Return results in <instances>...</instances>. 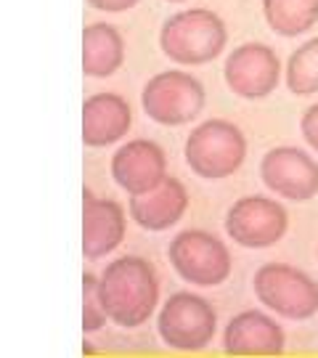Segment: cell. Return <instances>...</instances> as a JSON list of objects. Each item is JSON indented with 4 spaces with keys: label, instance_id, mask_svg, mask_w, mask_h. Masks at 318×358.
Here are the masks:
<instances>
[{
    "label": "cell",
    "instance_id": "obj_1",
    "mask_svg": "<svg viewBox=\"0 0 318 358\" xmlns=\"http://www.w3.org/2000/svg\"><path fill=\"white\" fill-rule=\"evenodd\" d=\"M99 294L109 321L133 329L152 319L159 303V276L146 257H117L99 276Z\"/></svg>",
    "mask_w": 318,
    "mask_h": 358
},
{
    "label": "cell",
    "instance_id": "obj_2",
    "mask_svg": "<svg viewBox=\"0 0 318 358\" xmlns=\"http://www.w3.org/2000/svg\"><path fill=\"white\" fill-rule=\"evenodd\" d=\"M229 43V29L223 19L210 8H189L170 16L162 32L159 45L170 62L180 66H199L217 59Z\"/></svg>",
    "mask_w": 318,
    "mask_h": 358
},
{
    "label": "cell",
    "instance_id": "obj_3",
    "mask_svg": "<svg viewBox=\"0 0 318 358\" xmlns=\"http://www.w3.org/2000/svg\"><path fill=\"white\" fill-rule=\"evenodd\" d=\"M247 138L229 120H207L191 130L186 141V162L199 178L220 180L233 176L244 165Z\"/></svg>",
    "mask_w": 318,
    "mask_h": 358
},
{
    "label": "cell",
    "instance_id": "obj_4",
    "mask_svg": "<svg viewBox=\"0 0 318 358\" xmlns=\"http://www.w3.org/2000/svg\"><path fill=\"white\" fill-rule=\"evenodd\" d=\"M254 294L284 319L303 321L318 313V284L289 263H266L254 273Z\"/></svg>",
    "mask_w": 318,
    "mask_h": 358
},
{
    "label": "cell",
    "instance_id": "obj_5",
    "mask_svg": "<svg viewBox=\"0 0 318 358\" xmlns=\"http://www.w3.org/2000/svg\"><path fill=\"white\" fill-rule=\"evenodd\" d=\"M170 263L183 282L196 287H217L231 276V252L215 234L186 229L170 242Z\"/></svg>",
    "mask_w": 318,
    "mask_h": 358
},
{
    "label": "cell",
    "instance_id": "obj_6",
    "mask_svg": "<svg viewBox=\"0 0 318 358\" xmlns=\"http://www.w3.org/2000/svg\"><path fill=\"white\" fill-rule=\"evenodd\" d=\"M140 106L159 125H186L204 109V88L183 69L159 72L143 85Z\"/></svg>",
    "mask_w": 318,
    "mask_h": 358
},
{
    "label": "cell",
    "instance_id": "obj_7",
    "mask_svg": "<svg viewBox=\"0 0 318 358\" xmlns=\"http://www.w3.org/2000/svg\"><path fill=\"white\" fill-rule=\"evenodd\" d=\"M157 329L162 343L175 350H202L215 337L217 313L199 294L175 292L159 310Z\"/></svg>",
    "mask_w": 318,
    "mask_h": 358
},
{
    "label": "cell",
    "instance_id": "obj_8",
    "mask_svg": "<svg viewBox=\"0 0 318 358\" xmlns=\"http://www.w3.org/2000/svg\"><path fill=\"white\" fill-rule=\"evenodd\" d=\"M289 226L287 210L268 196H242L226 215V231L236 244L250 250L273 247L284 239Z\"/></svg>",
    "mask_w": 318,
    "mask_h": 358
},
{
    "label": "cell",
    "instance_id": "obj_9",
    "mask_svg": "<svg viewBox=\"0 0 318 358\" xmlns=\"http://www.w3.org/2000/svg\"><path fill=\"white\" fill-rule=\"evenodd\" d=\"M223 77L236 96L242 99H266L270 96L281 77V62L273 48L263 43H244L233 48L226 59Z\"/></svg>",
    "mask_w": 318,
    "mask_h": 358
},
{
    "label": "cell",
    "instance_id": "obj_10",
    "mask_svg": "<svg viewBox=\"0 0 318 358\" xmlns=\"http://www.w3.org/2000/svg\"><path fill=\"white\" fill-rule=\"evenodd\" d=\"M260 176L270 192L292 202H308L318 194V162L294 146L270 149L260 162Z\"/></svg>",
    "mask_w": 318,
    "mask_h": 358
},
{
    "label": "cell",
    "instance_id": "obj_11",
    "mask_svg": "<svg viewBox=\"0 0 318 358\" xmlns=\"http://www.w3.org/2000/svg\"><path fill=\"white\" fill-rule=\"evenodd\" d=\"M112 178L130 196L157 189L167 178V157L162 146L146 138L120 146L112 157Z\"/></svg>",
    "mask_w": 318,
    "mask_h": 358
},
{
    "label": "cell",
    "instance_id": "obj_12",
    "mask_svg": "<svg viewBox=\"0 0 318 358\" xmlns=\"http://www.w3.org/2000/svg\"><path fill=\"white\" fill-rule=\"evenodd\" d=\"M125 239V210L115 199H101L85 189L82 194V252L99 260L115 252Z\"/></svg>",
    "mask_w": 318,
    "mask_h": 358
},
{
    "label": "cell",
    "instance_id": "obj_13",
    "mask_svg": "<svg viewBox=\"0 0 318 358\" xmlns=\"http://www.w3.org/2000/svg\"><path fill=\"white\" fill-rule=\"evenodd\" d=\"M223 348L229 356H279L284 350V329L260 310H244L229 321Z\"/></svg>",
    "mask_w": 318,
    "mask_h": 358
},
{
    "label": "cell",
    "instance_id": "obj_14",
    "mask_svg": "<svg viewBox=\"0 0 318 358\" xmlns=\"http://www.w3.org/2000/svg\"><path fill=\"white\" fill-rule=\"evenodd\" d=\"M130 217L146 231H165L175 226L189 210V192L178 178H165L157 189L130 196Z\"/></svg>",
    "mask_w": 318,
    "mask_h": 358
},
{
    "label": "cell",
    "instance_id": "obj_15",
    "mask_svg": "<svg viewBox=\"0 0 318 358\" xmlns=\"http://www.w3.org/2000/svg\"><path fill=\"white\" fill-rule=\"evenodd\" d=\"M133 125L130 103L117 93H96L82 103V141L85 146H109L125 138Z\"/></svg>",
    "mask_w": 318,
    "mask_h": 358
},
{
    "label": "cell",
    "instance_id": "obj_16",
    "mask_svg": "<svg viewBox=\"0 0 318 358\" xmlns=\"http://www.w3.org/2000/svg\"><path fill=\"white\" fill-rule=\"evenodd\" d=\"M125 62V40L112 24H88L82 32V72L88 77H109Z\"/></svg>",
    "mask_w": 318,
    "mask_h": 358
},
{
    "label": "cell",
    "instance_id": "obj_17",
    "mask_svg": "<svg viewBox=\"0 0 318 358\" xmlns=\"http://www.w3.org/2000/svg\"><path fill=\"white\" fill-rule=\"evenodd\" d=\"M263 13L281 38H297L318 22V0H263Z\"/></svg>",
    "mask_w": 318,
    "mask_h": 358
},
{
    "label": "cell",
    "instance_id": "obj_18",
    "mask_svg": "<svg viewBox=\"0 0 318 358\" xmlns=\"http://www.w3.org/2000/svg\"><path fill=\"white\" fill-rule=\"evenodd\" d=\"M287 88L294 96L318 93V38L303 43L287 62Z\"/></svg>",
    "mask_w": 318,
    "mask_h": 358
},
{
    "label": "cell",
    "instance_id": "obj_19",
    "mask_svg": "<svg viewBox=\"0 0 318 358\" xmlns=\"http://www.w3.org/2000/svg\"><path fill=\"white\" fill-rule=\"evenodd\" d=\"M82 329L85 332H99L103 324H106V310L101 306V294H99V279L93 273L82 276Z\"/></svg>",
    "mask_w": 318,
    "mask_h": 358
},
{
    "label": "cell",
    "instance_id": "obj_20",
    "mask_svg": "<svg viewBox=\"0 0 318 358\" xmlns=\"http://www.w3.org/2000/svg\"><path fill=\"white\" fill-rule=\"evenodd\" d=\"M300 128H303L305 141L318 152V103H313V106H308L305 109V115H303V120H300Z\"/></svg>",
    "mask_w": 318,
    "mask_h": 358
},
{
    "label": "cell",
    "instance_id": "obj_21",
    "mask_svg": "<svg viewBox=\"0 0 318 358\" xmlns=\"http://www.w3.org/2000/svg\"><path fill=\"white\" fill-rule=\"evenodd\" d=\"M138 3H140V0H88L90 8H96V11H106V13L127 11V8L138 6Z\"/></svg>",
    "mask_w": 318,
    "mask_h": 358
},
{
    "label": "cell",
    "instance_id": "obj_22",
    "mask_svg": "<svg viewBox=\"0 0 318 358\" xmlns=\"http://www.w3.org/2000/svg\"><path fill=\"white\" fill-rule=\"evenodd\" d=\"M167 3H183V0H167Z\"/></svg>",
    "mask_w": 318,
    "mask_h": 358
}]
</instances>
